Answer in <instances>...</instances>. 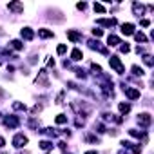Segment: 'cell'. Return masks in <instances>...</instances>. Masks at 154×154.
I'll list each match as a JSON object with an SVG mask.
<instances>
[{
  "mask_svg": "<svg viewBox=\"0 0 154 154\" xmlns=\"http://www.w3.org/2000/svg\"><path fill=\"white\" fill-rule=\"evenodd\" d=\"M109 65H111L118 74L125 72V67H123V63H122V60H120L118 56H111V58H109Z\"/></svg>",
  "mask_w": 154,
  "mask_h": 154,
  "instance_id": "1",
  "label": "cell"
},
{
  "mask_svg": "<svg viewBox=\"0 0 154 154\" xmlns=\"http://www.w3.org/2000/svg\"><path fill=\"white\" fill-rule=\"evenodd\" d=\"M138 123H140L141 127H149V125L152 123L150 114H149V112H141V114H138Z\"/></svg>",
  "mask_w": 154,
  "mask_h": 154,
  "instance_id": "2",
  "label": "cell"
},
{
  "mask_svg": "<svg viewBox=\"0 0 154 154\" xmlns=\"http://www.w3.org/2000/svg\"><path fill=\"white\" fill-rule=\"evenodd\" d=\"M123 93L127 94L129 100H136V98H140V91H138V89H132V87L123 85Z\"/></svg>",
  "mask_w": 154,
  "mask_h": 154,
  "instance_id": "3",
  "label": "cell"
},
{
  "mask_svg": "<svg viewBox=\"0 0 154 154\" xmlns=\"http://www.w3.org/2000/svg\"><path fill=\"white\" fill-rule=\"evenodd\" d=\"M13 145H15V147H24V145H27V138H26L24 134H17V136L13 138Z\"/></svg>",
  "mask_w": 154,
  "mask_h": 154,
  "instance_id": "4",
  "label": "cell"
},
{
  "mask_svg": "<svg viewBox=\"0 0 154 154\" xmlns=\"http://www.w3.org/2000/svg\"><path fill=\"white\" fill-rule=\"evenodd\" d=\"M132 11H134L136 17H141V15H145V6L138 4V2H132Z\"/></svg>",
  "mask_w": 154,
  "mask_h": 154,
  "instance_id": "5",
  "label": "cell"
},
{
  "mask_svg": "<svg viewBox=\"0 0 154 154\" xmlns=\"http://www.w3.org/2000/svg\"><path fill=\"white\" fill-rule=\"evenodd\" d=\"M96 24L105 26V27H111V26H116V18H98Z\"/></svg>",
  "mask_w": 154,
  "mask_h": 154,
  "instance_id": "6",
  "label": "cell"
},
{
  "mask_svg": "<svg viewBox=\"0 0 154 154\" xmlns=\"http://www.w3.org/2000/svg\"><path fill=\"white\" fill-rule=\"evenodd\" d=\"M4 123H6V127L15 129V127H18V123H20V122H18V118H17V116H9V118H6V122H4Z\"/></svg>",
  "mask_w": 154,
  "mask_h": 154,
  "instance_id": "7",
  "label": "cell"
},
{
  "mask_svg": "<svg viewBox=\"0 0 154 154\" xmlns=\"http://www.w3.org/2000/svg\"><path fill=\"white\" fill-rule=\"evenodd\" d=\"M8 8H9V11H15V13H22L24 11V4H20V2H11Z\"/></svg>",
  "mask_w": 154,
  "mask_h": 154,
  "instance_id": "8",
  "label": "cell"
},
{
  "mask_svg": "<svg viewBox=\"0 0 154 154\" xmlns=\"http://www.w3.org/2000/svg\"><path fill=\"white\" fill-rule=\"evenodd\" d=\"M122 33L123 35H134V24H131V22L123 24L122 26Z\"/></svg>",
  "mask_w": 154,
  "mask_h": 154,
  "instance_id": "9",
  "label": "cell"
},
{
  "mask_svg": "<svg viewBox=\"0 0 154 154\" xmlns=\"http://www.w3.org/2000/svg\"><path fill=\"white\" fill-rule=\"evenodd\" d=\"M20 35H22L24 40H33V38H35V33H33L29 27H24V29L20 31Z\"/></svg>",
  "mask_w": 154,
  "mask_h": 154,
  "instance_id": "10",
  "label": "cell"
},
{
  "mask_svg": "<svg viewBox=\"0 0 154 154\" xmlns=\"http://www.w3.org/2000/svg\"><path fill=\"white\" fill-rule=\"evenodd\" d=\"M120 44H122V40H120L116 35H109V38H107V45L116 47V45H120Z\"/></svg>",
  "mask_w": 154,
  "mask_h": 154,
  "instance_id": "11",
  "label": "cell"
},
{
  "mask_svg": "<svg viewBox=\"0 0 154 154\" xmlns=\"http://www.w3.org/2000/svg\"><path fill=\"white\" fill-rule=\"evenodd\" d=\"M67 38H69L71 42H80V40H82V35H80V33H76V31H71V29H69V31H67Z\"/></svg>",
  "mask_w": 154,
  "mask_h": 154,
  "instance_id": "12",
  "label": "cell"
},
{
  "mask_svg": "<svg viewBox=\"0 0 154 154\" xmlns=\"http://www.w3.org/2000/svg\"><path fill=\"white\" fill-rule=\"evenodd\" d=\"M38 36H40V38H53L54 33L49 31V29H38Z\"/></svg>",
  "mask_w": 154,
  "mask_h": 154,
  "instance_id": "13",
  "label": "cell"
},
{
  "mask_svg": "<svg viewBox=\"0 0 154 154\" xmlns=\"http://www.w3.org/2000/svg\"><path fill=\"white\" fill-rule=\"evenodd\" d=\"M71 58H72L74 62H80V60L84 58V54H82V51H80V49H72V53H71Z\"/></svg>",
  "mask_w": 154,
  "mask_h": 154,
  "instance_id": "14",
  "label": "cell"
},
{
  "mask_svg": "<svg viewBox=\"0 0 154 154\" xmlns=\"http://www.w3.org/2000/svg\"><path fill=\"white\" fill-rule=\"evenodd\" d=\"M9 45H11L13 49H17V51H20V49H24V44H22L20 40H11V42H9Z\"/></svg>",
  "mask_w": 154,
  "mask_h": 154,
  "instance_id": "15",
  "label": "cell"
},
{
  "mask_svg": "<svg viewBox=\"0 0 154 154\" xmlns=\"http://www.w3.org/2000/svg\"><path fill=\"white\" fill-rule=\"evenodd\" d=\"M40 149H44V150L53 149V141H49V140H42V141H40Z\"/></svg>",
  "mask_w": 154,
  "mask_h": 154,
  "instance_id": "16",
  "label": "cell"
},
{
  "mask_svg": "<svg viewBox=\"0 0 154 154\" xmlns=\"http://www.w3.org/2000/svg\"><path fill=\"white\" fill-rule=\"evenodd\" d=\"M134 38H136V42H141V44H147V36H145L143 33H134Z\"/></svg>",
  "mask_w": 154,
  "mask_h": 154,
  "instance_id": "17",
  "label": "cell"
},
{
  "mask_svg": "<svg viewBox=\"0 0 154 154\" xmlns=\"http://www.w3.org/2000/svg\"><path fill=\"white\" fill-rule=\"evenodd\" d=\"M118 109H120V112L127 114V112L131 111V103H120V105H118Z\"/></svg>",
  "mask_w": 154,
  "mask_h": 154,
  "instance_id": "18",
  "label": "cell"
},
{
  "mask_svg": "<svg viewBox=\"0 0 154 154\" xmlns=\"http://www.w3.org/2000/svg\"><path fill=\"white\" fill-rule=\"evenodd\" d=\"M54 122H56L58 125H62V123H67V116H65V114H58Z\"/></svg>",
  "mask_w": 154,
  "mask_h": 154,
  "instance_id": "19",
  "label": "cell"
},
{
  "mask_svg": "<svg viewBox=\"0 0 154 154\" xmlns=\"http://www.w3.org/2000/svg\"><path fill=\"white\" fill-rule=\"evenodd\" d=\"M132 72L136 74V76H143L145 72H143V69L141 67H138V65H132Z\"/></svg>",
  "mask_w": 154,
  "mask_h": 154,
  "instance_id": "20",
  "label": "cell"
},
{
  "mask_svg": "<svg viewBox=\"0 0 154 154\" xmlns=\"http://www.w3.org/2000/svg\"><path fill=\"white\" fill-rule=\"evenodd\" d=\"M13 109H15V111H26V105L20 103V102H15V103H13Z\"/></svg>",
  "mask_w": 154,
  "mask_h": 154,
  "instance_id": "21",
  "label": "cell"
},
{
  "mask_svg": "<svg viewBox=\"0 0 154 154\" xmlns=\"http://www.w3.org/2000/svg\"><path fill=\"white\" fill-rule=\"evenodd\" d=\"M93 8H94V11H98V13H105V8H103L102 4H98V2H94Z\"/></svg>",
  "mask_w": 154,
  "mask_h": 154,
  "instance_id": "22",
  "label": "cell"
},
{
  "mask_svg": "<svg viewBox=\"0 0 154 154\" xmlns=\"http://www.w3.org/2000/svg\"><path fill=\"white\" fill-rule=\"evenodd\" d=\"M143 62H145V63H147L149 67H152V63H154V62H152V56H150V54H145V56H143Z\"/></svg>",
  "mask_w": 154,
  "mask_h": 154,
  "instance_id": "23",
  "label": "cell"
},
{
  "mask_svg": "<svg viewBox=\"0 0 154 154\" xmlns=\"http://www.w3.org/2000/svg\"><path fill=\"white\" fill-rule=\"evenodd\" d=\"M91 69H93L96 74H102V67H100L98 63H91Z\"/></svg>",
  "mask_w": 154,
  "mask_h": 154,
  "instance_id": "24",
  "label": "cell"
},
{
  "mask_svg": "<svg viewBox=\"0 0 154 154\" xmlns=\"http://www.w3.org/2000/svg\"><path fill=\"white\" fill-rule=\"evenodd\" d=\"M65 51H67V45H65V44H62V45H58V49H56V53H58V54H63Z\"/></svg>",
  "mask_w": 154,
  "mask_h": 154,
  "instance_id": "25",
  "label": "cell"
},
{
  "mask_svg": "<svg viewBox=\"0 0 154 154\" xmlns=\"http://www.w3.org/2000/svg\"><path fill=\"white\" fill-rule=\"evenodd\" d=\"M93 35H94L96 38H100V36L103 35V31H102V29H93Z\"/></svg>",
  "mask_w": 154,
  "mask_h": 154,
  "instance_id": "26",
  "label": "cell"
},
{
  "mask_svg": "<svg viewBox=\"0 0 154 154\" xmlns=\"http://www.w3.org/2000/svg\"><path fill=\"white\" fill-rule=\"evenodd\" d=\"M140 24H141L143 27H149V26H150V20H147V18H143V20H141Z\"/></svg>",
  "mask_w": 154,
  "mask_h": 154,
  "instance_id": "27",
  "label": "cell"
},
{
  "mask_svg": "<svg viewBox=\"0 0 154 154\" xmlns=\"http://www.w3.org/2000/svg\"><path fill=\"white\" fill-rule=\"evenodd\" d=\"M76 8H78V9H82V11H84V9L87 8V4H85V2H80V4H76Z\"/></svg>",
  "mask_w": 154,
  "mask_h": 154,
  "instance_id": "28",
  "label": "cell"
},
{
  "mask_svg": "<svg viewBox=\"0 0 154 154\" xmlns=\"http://www.w3.org/2000/svg\"><path fill=\"white\" fill-rule=\"evenodd\" d=\"M120 51H122V53H129V45H127V44H125V45H122V47H120Z\"/></svg>",
  "mask_w": 154,
  "mask_h": 154,
  "instance_id": "29",
  "label": "cell"
},
{
  "mask_svg": "<svg viewBox=\"0 0 154 154\" xmlns=\"http://www.w3.org/2000/svg\"><path fill=\"white\" fill-rule=\"evenodd\" d=\"M4 145H6V140H4V138H2V136H0V149H2V147H4Z\"/></svg>",
  "mask_w": 154,
  "mask_h": 154,
  "instance_id": "30",
  "label": "cell"
},
{
  "mask_svg": "<svg viewBox=\"0 0 154 154\" xmlns=\"http://www.w3.org/2000/svg\"><path fill=\"white\" fill-rule=\"evenodd\" d=\"M84 154H98L96 150H87V152H84Z\"/></svg>",
  "mask_w": 154,
  "mask_h": 154,
  "instance_id": "31",
  "label": "cell"
},
{
  "mask_svg": "<svg viewBox=\"0 0 154 154\" xmlns=\"http://www.w3.org/2000/svg\"><path fill=\"white\" fill-rule=\"evenodd\" d=\"M2 96H4V91H2V89H0V98H2Z\"/></svg>",
  "mask_w": 154,
  "mask_h": 154,
  "instance_id": "32",
  "label": "cell"
},
{
  "mask_svg": "<svg viewBox=\"0 0 154 154\" xmlns=\"http://www.w3.org/2000/svg\"><path fill=\"white\" fill-rule=\"evenodd\" d=\"M120 154H122V152H120Z\"/></svg>",
  "mask_w": 154,
  "mask_h": 154,
  "instance_id": "33",
  "label": "cell"
}]
</instances>
